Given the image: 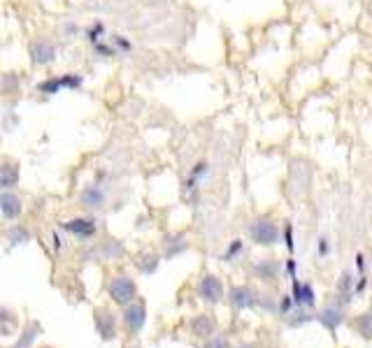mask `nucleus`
Masks as SVG:
<instances>
[{"label": "nucleus", "mask_w": 372, "mask_h": 348, "mask_svg": "<svg viewBox=\"0 0 372 348\" xmlns=\"http://www.w3.org/2000/svg\"><path fill=\"white\" fill-rule=\"evenodd\" d=\"M251 237L256 244L270 246L280 239V228H277L270 218H258V221L251 226Z\"/></svg>", "instance_id": "f257e3e1"}, {"label": "nucleus", "mask_w": 372, "mask_h": 348, "mask_svg": "<svg viewBox=\"0 0 372 348\" xmlns=\"http://www.w3.org/2000/svg\"><path fill=\"white\" fill-rule=\"evenodd\" d=\"M110 293L116 302H128L135 295V283L131 279H126V276H116V279H112L110 283Z\"/></svg>", "instance_id": "f03ea898"}, {"label": "nucleus", "mask_w": 372, "mask_h": 348, "mask_svg": "<svg viewBox=\"0 0 372 348\" xmlns=\"http://www.w3.org/2000/svg\"><path fill=\"white\" fill-rule=\"evenodd\" d=\"M56 58V49L51 46L49 42H45V40H40V42H35L33 44V49H31V61L35 63V66H49L51 61Z\"/></svg>", "instance_id": "7ed1b4c3"}, {"label": "nucleus", "mask_w": 372, "mask_h": 348, "mask_svg": "<svg viewBox=\"0 0 372 348\" xmlns=\"http://www.w3.org/2000/svg\"><path fill=\"white\" fill-rule=\"evenodd\" d=\"M0 209H3L5 218H16V216L21 214V200H19V196L5 191L3 198H0Z\"/></svg>", "instance_id": "20e7f679"}, {"label": "nucleus", "mask_w": 372, "mask_h": 348, "mask_svg": "<svg viewBox=\"0 0 372 348\" xmlns=\"http://www.w3.org/2000/svg\"><path fill=\"white\" fill-rule=\"evenodd\" d=\"M66 228L73 235H79V237H91V235H96V223L88 221V218H75V221H68Z\"/></svg>", "instance_id": "39448f33"}, {"label": "nucleus", "mask_w": 372, "mask_h": 348, "mask_svg": "<svg viewBox=\"0 0 372 348\" xmlns=\"http://www.w3.org/2000/svg\"><path fill=\"white\" fill-rule=\"evenodd\" d=\"M200 293L205 295L208 299H219L221 297V286H219V281L214 279V276H205L203 283H200Z\"/></svg>", "instance_id": "423d86ee"}, {"label": "nucleus", "mask_w": 372, "mask_h": 348, "mask_svg": "<svg viewBox=\"0 0 372 348\" xmlns=\"http://www.w3.org/2000/svg\"><path fill=\"white\" fill-rule=\"evenodd\" d=\"M103 200H105V196L98 186H86L84 193H82V204H86V207H100Z\"/></svg>", "instance_id": "0eeeda50"}, {"label": "nucleus", "mask_w": 372, "mask_h": 348, "mask_svg": "<svg viewBox=\"0 0 372 348\" xmlns=\"http://www.w3.org/2000/svg\"><path fill=\"white\" fill-rule=\"evenodd\" d=\"M142 323H145V309L142 306H131V309L126 311V325L131 330H138Z\"/></svg>", "instance_id": "6e6552de"}, {"label": "nucleus", "mask_w": 372, "mask_h": 348, "mask_svg": "<svg viewBox=\"0 0 372 348\" xmlns=\"http://www.w3.org/2000/svg\"><path fill=\"white\" fill-rule=\"evenodd\" d=\"M16 179H19V168H14V165L5 163V165H3V188H12Z\"/></svg>", "instance_id": "1a4fd4ad"}, {"label": "nucleus", "mask_w": 372, "mask_h": 348, "mask_svg": "<svg viewBox=\"0 0 372 348\" xmlns=\"http://www.w3.org/2000/svg\"><path fill=\"white\" fill-rule=\"evenodd\" d=\"M63 88V84H61V77H51V79H45L42 84L38 86V91L40 93H47V96H54V93H58Z\"/></svg>", "instance_id": "9d476101"}, {"label": "nucleus", "mask_w": 372, "mask_h": 348, "mask_svg": "<svg viewBox=\"0 0 372 348\" xmlns=\"http://www.w3.org/2000/svg\"><path fill=\"white\" fill-rule=\"evenodd\" d=\"M61 84H63V88H79L82 84H84V77L82 75H77V72H68V75H61Z\"/></svg>", "instance_id": "9b49d317"}, {"label": "nucleus", "mask_w": 372, "mask_h": 348, "mask_svg": "<svg viewBox=\"0 0 372 348\" xmlns=\"http://www.w3.org/2000/svg\"><path fill=\"white\" fill-rule=\"evenodd\" d=\"M114 44L119 46L121 51H131V42H128V40H123V35H114Z\"/></svg>", "instance_id": "f8f14e48"}, {"label": "nucleus", "mask_w": 372, "mask_h": 348, "mask_svg": "<svg viewBox=\"0 0 372 348\" xmlns=\"http://www.w3.org/2000/svg\"><path fill=\"white\" fill-rule=\"evenodd\" d=\"M77 31H79V28H77L75 23H68V26H66V33H68V35H77Z\"/></svg>", "instance_id": "ddd939ff"}]
</instances>
